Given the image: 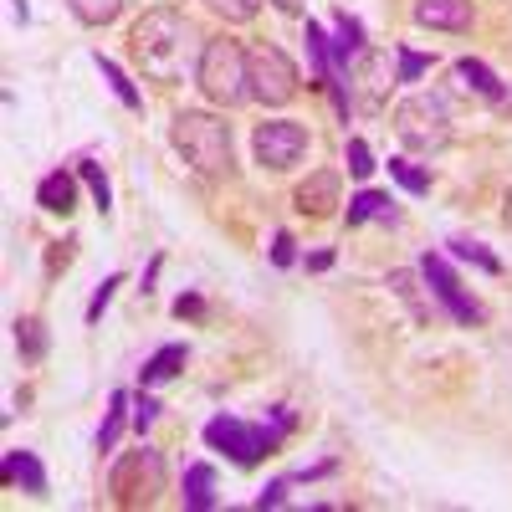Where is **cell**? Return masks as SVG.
I'll use <instances>...</instances> for the list:
<instances>
[{"label": "cell", "mask_w": 512, "mask_h": 512, "mask_svg": "<svg viewBox=\"0 0 512 512\" xmlns=\"http://www.w3.org/2000/svg\"><path fill=\"white\" fill-rule=\"evenodd\" d=\"M128 47H134L144 77H154V82H180L190 67H200V47H205V41L195 36V26H190L175 6H159V11H149V16L134 26Z\"/></svg>", "instance_id": "1"}, {"label": "cell", "mask_w": 512, "mask_h": 512, "mask_svg": "<svg viewBox=\"0 0 512 512\" xmlns=\"http://www.w3.org/2000/svg\"><path fill=\"white\" fill-rule=\"evenodd\" d=\"M175 149L195 175H231V123L216 113H180L175 118Z\"/></svg>", "instance_id": "2"}, {"label": "cell", "mask_w": 512, "mask_h": 512, "mask_svg": "<svg viewBox=\"0 0 512 512\" xmlns=\"http://www.w3.org/2000/svg\"><path fill=\"white\" fill-rule=\"evenodd\" d=\"M195 82L210 103L221 108H236L251 98V77H246V52L236 47L231 36H210L200 47V67H195Z\"/></svg>", "instance_id": "3"}, {"label": "cell", "mask_w": 512, "mask_h": 512, "mask_svg": "<svg viewBox=\"0 0 512 512\" xmlns=\"http://www.w3.org/2000/svg\"><path fill=\"white\" fill-rule=\"evenodd\" d=\"M395 134L410 154H441L451 144V103L441 93H410L395 108Z\"/></svg>", "instance_id": "4"}, {"label": "cell", "mask_w": 512, "mask_h": 512, "mask_svg": "<svg viewBox=\"0 0 512 512\" xmlns=\"http://www.w3.org/2000/svg\"><path fill=\"white\" fill-rule=\"evenodd\" d=\"M246 77H251V98L256 103H267V108H282V103H292L297 98V62L282 52V47H251L246 52Z\"/></svg>", "instance_id": "5"}, {"label": "cell", "mask_w": 512, "mask_h": 512, "mask_svg": "<svg viewBox=\"0 0 512 512\" xmlns=\"http://www.w3.org/2000/svg\"><path fill=\"white\" fill-rule=\"evenodd\" d=\"M277 436H282V425H277V431H267V425H246L236 415H216V420L205 425V441L216 446V451H226L231 461H241V466L262 461L277 446Z\"/></svg>", "instance_id": "6"}, {"label": "cell", "mask_w": 512, "mask_h": 512, "mask_svg": "<svg viewBox=\"0 0 512 512\" xmlns=\"http://www.w3.org/2000/svg\"><path fill=\"white\" fill-rule=\"evenodd\" d=\"M251 149H256V159H262L267 169H292V164H303V154H308V128L292 123V118L256 123Z\"/></svg>", "instance_id": "7"}, {"label": "cell", "mask_w": 512, "mask_h": 512, "mask_svg": "<svg viewBox=\"0 0 512 512\" xmlns=\"http://www.w3.org/2000/svg\"><path fill=\"white\" fill-rule=\"evenodd\" d=\"M395 82H400V77L390 72V57H384V52H364L359 67H354V82H349V88H354L349 98H354L359 113H379Z\"/></svg>", "instance_id": "8"}, {"label": "cell", "mask_w": 512, "mask_h": 512, "mask_svg": "<svg viewBox=\"0 0 512 512\" xmlns=\"http://www.w3.org/2000/svg\"><path fill=\"white\" fill-rule=\"evenodd\" d=\"M420 272H425V282H431V292L441 297V308L456 318V323H482V308L472 303V297L461 292V282H456V272L446 267V256H425L420 262Z\"/></svg>", "instance_id": "9"}, {"label": "cell", "mask_w": 512, "mask_h": 512, "mask_svg": "<svg viewBox=\"0 0 512 512\" xmlns=\"http://www.w3.org/2000/svg\"><path fill=\"white\" fill-rule=\"evenodd\" d=\"M472 0H415V21L431 31H472Z\"/></svg>", "instance_id": "10"}, {"label": "cell", "mask_w": 512, "mask_h": 512, "mask_svg": "<svg viewBox=\"0 0 512 512\" xmlns=\"http://www.w3.org/2000/svg\"><path fill=\"white\" fill-rule=\"evenodd\" d=\"M451 82H456V93H472V98H482V103H502V82H497V72H492L487 62L461 57V62L451 67Z\"/></svg>", "instance_id": "11"}, {"label": "cell", "mask_w": 512, "mask_h": 512, "mask_svg": "<svg viewBox=\"0 0 512 512\" xmlns=\"http://www.w3.org/2000/svg\"><path fill=\"white\" fill-rule=\"evenodd\" d=\"M390 292L400 297V303H405V308H410L420 323H431V318H436V303H441V297L420 287V272H410V267H395V272H390Z\"/></svg>", "instance_id": "12"}, {"label": "cell", "mask_w": 512, "mask_h": 512, "mask_svg": "<svg viewBox=\"0 0 512 512\" xmlns=\"http://www.w3.org/2000/svg\"><path fill=\"white\" fill-rule=\"evenodd\" d=\"M333 205H344L338 200V175L333 169H318L308 185H297V210H303V216H328Z\"/></svg>", "instance_id": "13"}, {"label": "cell", "mask_w": 512, "mask_h": 512, "mask_svg": "<svg viewBox=\"0 0 512 512\" xmlns=\"http://www.w3.org/2000/svg\"><path fill=\"white\" fill-rule=\"evenodd\" d=\"M72 200H77V185H72L67 169H52V175L36 185V205H41V210H52V216H67Z\"/></svg>", "instance_id": "14"}, {"label": "cell", "mask_w": 512, "mask_h": 512, "mask_svg": "<svg viewBox=\"0 0 512 512\" xmlns=\"http://www.w3.org/2000/svg\"><path fill=\"white\" fill-rule=\"evenodd\" d=\"M6 482L26 487L31 497H47V472H41V461L31 451H6Z\"/></svg>", "instance_id": "15"}, {"label": "cell", "mask_w": 512, "mask_h": 512, "mask_svg": "<svg viewBox=\"0 0 512 512\" xmlns=\"http://www.w3.org/2000/svg\"><path fill=\"white\" fill-rule=\"evenodd\" d=\"M359 221H400V210H395V200L390 195H379V190H359L354 200H349V226H359Z\"/></svg>", "instance_id": "16"}, {"label": "cell", "mask_w": 512, "mask_h": 512, "mask_svg": "<svg viewBox=\"0 0 512 512\" xmlns=\"http://www.w3.org/2000/svg\"><path fill=\"white\" fill-rule=\"evenodd\" d=\"M185 502H190L195 512L216 507V466H205V461L190 466V472H185Z\"/></svg>", "instance_id": "17"}, {"label": "cell", "mask_w": 512, "mask_h": 512, "mask_svg": "<svg viewBox=\"0 0 512 512\" xmlns=\"http://www.w3.org/2000/svg\"><path fill=\"white\" fill-rule=\"evenodd\" d=\"M180 369H185V344H164V349L139 369V379H144V384H164V379H175Z\"/></svg>", "instance_id": "18"}, {"label": "cell", "mask_w": 512, "mask_h": 512, "mask_svg": "<svg viewBox=\"0 0 512 512\" xmlns=\"http://www.w3.org/2000/svg\"><path fill=\"white\" fill-rule=\"evenodd\" d=\"M67 6H72V16L82 26H108V21H118L123 0H67Z\"/></svg>", "instance_id": "19"}, {"label": "cell", "mask_w": 512, "mask_h": 512, "mask_svg": "<svg viewBox=\"0 0 512 512\" xmlns=\"http://www.w3.org/2000/svg\"><path fill=\"white\" fill-rule=\"evenodd\" d=\"M134 410V395L128 390H113V410H108V420H103V431H98V446L103 451H113V441H118V431H123V415Z\"/></svg>", "instance_id": "20"}, {"label": "cell", "mask_w": 512, "mask_h": 512, "mask_svg": "<svg viewBox=\"0 0 512 512\" xmlns=\"http://www.w3.org/2000/svg\"><path fill=\"white\" fill-rule=\"evenodd\" d=\"M451 256H461V262H472V267H482V272H492V277L502 272V262H497V256H492L482 241H466V236H456V241H451Z\"/></svg>", "instance_id": "21"}, {"label": "cell", "mask_w": 512, "mask_h": 512, "mask_svg": "<svg viewBox=\"0 0 512 512\" xmlns=\"http://www.w3.org/2000/svg\"><path fill=\"white\" fill-rule=\"evenodd\" d=\"M16 344L26 349V359L47 354V328H41V318H21V323H16Z\"/></svg>", "instance_id": "22"}, {"label": "cell", "mask_w": 512, "mask_h": 512, "mask_svg": "<svg viewBox=\"0 0 512 512\" xmlns=\"http://www.w3.org/2000/svg\"><path fill=\"white\" fill-rule=\"evenodd\" d=\"M205 11H216L221 21L241 26V21H251L256 11H262V0H205Z\"/></svg>", "instance_id": "23"}, {"label": "cell", "mask_w": 512, "mask_h": 512, "mask_svg": "<svg viewBox=\"0 0 512 512\" xmlns=\"http://www.w3.org/2000/svg\"><path fill=\"white\" fill-rule=\"evenodd\" d=\"M98 67H103V77L113 82V93H118V98H123L128 108H139V103H144V98H139V88H134V82L123 77V67H118L113 57H103V52H98Z\"/></svg>", "instance_id": "24"}, {"label": "cell", "mask_w": 512, "mask_h": 512, "mask_svg": "<svg viewBox=\"0 0 512 512\" xmlns=\"http://www.w3.org/2000/svg\"><path fill=\"white\" fill-rule=\"evenodd\" d=\"M425 72H431V57H425V52H410V47L395 52V77L400 82H420Z\"/></svg>", "instance_id": "25"}, {"label": "cell", "mask_w": 512, "mask_h": 512, "mask_svg": "<svg viewBox=\"0 0 512 512\" xmlns=\"http://www.w3.org/2000/svg\"><path fill=\"white\" fill-rule=\"evenodd\" d=\"M390 175H395L410 195H425V190H431V175H425V169H415L410 159H390Z\"/></svg>", "instance_id": "26"}, {"label": "cell", "mask_w": 512, "mask_h": 512, "mask_svg": "<svg viewBox=\"0 0 512 512\" xmlns=\"http://www.w3.org/2000/svg\"><path fill=\"white\" fill-rule=\"evenodd\" d=\"M308 57H313V72H318V77H328V72H333L328 36H323V26H318V21H308Z\"/></svg>", "instance_id": "27"}, {"label": "cell", "mask_w": 512, "mask_h": 512, "mask_svg": "<svg viewBox=\"0 0 512 512\" xmlns=\"http://www.w3.org/2000/svg\"><path fill=\"white\" fill-rule=\"evenodd\" d=\"M344 159H349V175H354V180H369V175H374V169H379L364 139H349V154H344Z\"/></svg>", "instance_id": "28"}, {"label": "cell", "mask_w": 512, "mask_h": 512, "mask_svg": "<svg viewBox=\"0 0 512 512\" xmlns=\"http://www.w3.org/2000/svg\"><path fill=\"white\" fill-rule=\"evenodd\" d=\"M77 175L93 185V200H98V210H108V200H113V195H108V180H103V169H98L93 159H82V164H77Z\"/></svg>", "instance_id": "29"}, {"label": "cell", "mask_w": 512, "mask_h": 512, "mask_svg": "<svg viewBox=\"0 0 512 512\" xmlns=\"http://www.w3.org/2000/svg\"><path fill=\"white\" fill-rule=\"evenodd\" d=\"M118 282H123L118 272H113V277H103V287L93 292V303H88V323H98V318H103V308H108V297H113V287H118Z\"/></svg>", "instance_id": "30"}, {"label": "cell", "mask_w": 512, "mask_h": 512, "mask_svg": "<svg viewBox=\"0 0 512 512\" xmlns=\"http://www.w3.org/2000/svg\"><path fill=\"white\" fill-rule=\"evenodd\" d=\"M154 415H159V400L154 395H134V425H139V431H149V425H154Z\"/></svg>", "instance_id": "31"}, {"label": "cell", "mask_w": 512, "mask_h": 512, "mask_svg": "<svg viewBox=\"0 0 512 512\" xmlns=\"http://www.w3.org/2000/svg\"><path fill=\"white\" fill-rule=\"evenodd\" d=\"M292 246H297V241H292L287 231L272 236V262H277V267H292V262H297V251H292Z\"/></svg>", "instance_id": "32"}, {"label": "cell", "mask_w": 512, "mask_h": 512, "mask_svg": "<svg viewBox=\"0 0 512 512\" xmlns=\"http://www.w3.org/2000/svg\"><path fill=\"white\" fill-rule=\"evenodd\" d=\"M287 487H292V477H282V482H272V487H267L262 497H256V507H277V502L287 497Z\"/></svg>", "instance_id": "33"}, {"label": "cell", "mask_w": 512, "mask_h": 512, "mask_svg": "<svg viewBox=\"0 0 512 512\" xmlns=\"http://www.w3.org/2000/svg\"><path fill=\"white\" fill-rule=\"evenodd\" d=\"M272 6H277V11H287V16H297V11H303V0H272Z\"/></svg>", "instance_id": "34"}, {"label": "cell", "mask_w": 512, "mask_h": 512, "mask_svg": "<svg viewBox=\"0 0 512 512\" xmlns=\"http://www.w3.org/2000/svg\"><path fill=\"white\" fill-rule=\"evenodd\" d=\"M502 216H507V231H512V190H507V210H502Z\"/></svg>", "instance_id": "35"}]
</instances>
